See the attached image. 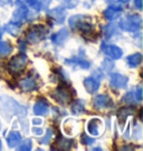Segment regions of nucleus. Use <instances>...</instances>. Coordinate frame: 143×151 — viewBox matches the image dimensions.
<instances>
[{"label":"nucleus","mask_w":143,"mask_h":151,"mask_svg":"<svg viewBox=\"0 0 143 151\" xmlns=\"http://www.w3.org/2000/svg\"><path fill=\"white\" fill-rule=\"evenodd\" d=\"M19 88L24 92H30V91H34V90L37 88V82H36V79L31 77V76H28L27 78H24L19 81Z\"/></svg>","instance_id":"nucleus-13"},{"label":"nucleus","mask_w":143,"mask_h":151,"mask_svg":"<svg viewBox=\"0 0 143 151\" xmlns=\"http://www.w3.org/2000/svg\"><path fill=\"white\" fill-rule=\"evenodd\" d=\"M17 5L39 12L42 10L47 9L49 0H17Z\"/></svg>","instance_id":"nucleus-7"},{"label":"nucleus","mask_w":143,"mask_h":151,"mask_svg":"<svg viewBox=\"0 0 143 151\" xmlns=\"http://www.w3.org/2000/svg\"><path fill=\"white\" fill-rule=\"evenodd\" d=\"M134 99H135V96H134V91H129L126 92V94L123 97V101L125 104H134Z\"/></svg>","instance_id":"nucleus-28"},{"label":"nucleus","mask_w":143,"mask_h":151,"mask_svg":"<svg viewBox=\"0 0 143 151\" xmlns=\"http://www.w3.org/2000/svg\"><path fill=\"white\" fill-rule=\"evenodd\" d=\"M69 27L74 30H80L84 35H91L94 27L91 22V18L84 14H77L69 18Z\"/></svg>","instance_id":"nucleus-1"},{"label":"nucleus","mask_w":143,"mask_h":151,"mask_svg":"<svg viewBox=\"0 0 143 151\" xmlns=\"http://www.w3.org/2000/svg\"><path fill=\"white\" fill-rule=\"evenodd\" d=\"M48 18L52 20L53 22L57 24H61L65 21V18H66V12H65V9L62 8V7H57L55 9L50 10L48 12Z\"/></svg>","instance_id":"nucleus-12"},{"label":"nucleus","mask_w":143,"mask_h":151,"mask_svg":"<svg viewBox=\"0 0 143 151\" xmlns=\"http://www.w3.org/2000/svg\"><path fill=\"white\" fill-rule=\"evenodd\" d=\"M103 33L106 38H111L115 33V28L112 24H107V26L103 27Z\"/></svg>","instance_id":"nucleus-26"},{"label":"nucleus","mask_w":143,"mask_h":151,"mask_svg":"<svg viewBox=\"0 0 143 151\" xmlns=\"http://www.w3.org/2000/svg\"><path fill=\"white\" fill-rule=\"evenodd\" d=\"M52 138H53V131L50 130V129H48L47 134L45 136L44 139L40 140V142H42V143H45V145H47V143H49V141H50V139H52Z\"/></svg>","instance_id":"nucleus-31"},{"label":"nucleus","mask_w":143,"mask_h":151,"mask_svg":"<svg viewBox=\"0 0 143 151\" xmlns=\"http://www.w3.org/2000/svg\"><path fill=\"white\" fill-rule=\"evenodd\" d=\"M20 50H21V51H24L25 50V43L24 42H21V41H20Z\"/></svg>","instance_id":"nucleus-37"},{"label":"nucleus","mask_w":143,"mask_h":151,"mask_svg":"<svg viewBox=\"0 0 143 151\" xmlns=\"http://www.w3.org/2000/svg\"><path fill=\"white\" fill-rule=\"evenodd\" d=\"M69 37V31L67 30V29L63 28L61 29L58 32L54 33L52 36V41L54 45H56V46H59V45H62L66 41V39Z\"/></svg>","instance_id":"nucleus-17"},{"label":"nucleus","mask_w":143,"mask_h":151,"mask_svg":"<svg viewBox=\"0 0 143 151\" xmlns=\"http://www.w3.org/2000/svg\"><path fill=\"white\" fill-rule=\"evenodd\" d=\"M77 4H78V0H65V7L69 8V9L76 7Z\"/></svg>","instance_id":"nucleus-32"},{"label":"nucleus","mask_w":143,"mask_h":151,"mask_svg":"<svg viewBox=\"0 0 143 151\" xmlns=\"http://www.w3.org/2000/svg\"><path fill=\"white\" fill-rule=\"evenodd\" d=\"M48 30L47 28L43 24H36L31 28H29L28 32L26 35V38L29 42L31 43H38L39 41L44 40L46 38Z\"/></svg>","instance_id":"nucleus-4"},{"label":"nucleus","mask_w":143,"mask_h":151,"mask_svg":"<svg viewBox=\"0 0 143 151\" xmlns=\"http://www.w3.org/2000/svg\"><path fill=\"white\" fill-rule=\"evenodd\" d=\"M0 128H1V123H0Z\"/></svg>","instance_id":"nucleus-42"},{"label":"nucleus","mask_w":143,"mask_h":151,"mask_svg":"<svg viewBox=\"0 0 143 151\" xmlns=\"http://www.w3.org/2000/svg\"><path fill=\"white\" fill-rule=\"evenodd\" d=\"M27 62H28L27 56L25 53H20L10 59L8 68H9L10 72H12V73H20L26 68Z\"/></svg>","instance_id":"nucleus-5"},{"label":"nucleus","mask_w":143,"mask_h":151,"mask_svg":"<svg viewBox=\"0 0 143 151\" xmlns=\"http://www.w3.org/2000/svg\"><path fill=\"white\" fill-rule=\"evenodd\" d=\"M1 146H2V142H1V140H0V150H1V148H2Z\"/></svg>","instance_id":"nucleus-41"},{"label":"nucleus","mask_w":143,"mask_h":151,"mask_svg":"<svg viewBox=\"0 0 143 151\" xmlns=\"http://www.w3.org/2000/svg\"><path fill=\"white\" fill-rule=\"evenodd\" d=\"M49 112V106L45 99H39L34 106V113L37 116H47Z\"/></svg>","instance_id":"nucleus-16"},{"label":"nucleus","mask_w":143,"mask_h":151,"mask_svg":"<svg viewBox=\"0 0 143 151\" xmlns=\"http://www.w3.org/2000/svg\"><path fill=\"white\" fill-rule=\"evenodd\" d=\"M121 14V10L113 8V7H109L107 9L104 10V17L110 21H113L115 19H117Z\"/></svg>","instance_id":"nucleus-21"},{"label":"nucleus","mask_w":143,"mask_h":151,"mask_svg":"<svg viewBox=\"0 0 143 151\" xmlns=\"http://www.w3.org/2000/svg\"><path fill=\"white\" fill-rule=\"evenodd\" d=\"M84 109H85L84 108V102L82 100H76L72 104L71 110L74 114H80V113L84 112Z\"/></svg>","instance_id":"nucleus-25"},{"label":"nucleus","mask_w":143,"mask_h":151,"mask_svg":"<svg viewBox=\"0 0 143 151\" xmlns=\"http://www.w3.org/2000/svg\"><path fill=\"white\" fill-rule=\"evenodd\" d=\"M81 142L82 145H84V146H90L92 143H94V139H92L88 136H86L85 133H83L81 137Z\"/></svg>","instance_id":"nucleus-29"},{"label":"nucleus","mask_w":143,"mask_h":151,"mask_svg":"<svg viewBox=\"0 0 143 151\" xmlns=\"http://www.w3.org/2000/svg\"><path fill=\"white\" fill-rule=\"evenodd\" d=\"M50 94H52L53 99L56 100L58 104H63V106L69 104L72 101V92L69 91L68 87L65 85L58 87L57 89L54 90Z\"/></svg>","instance_id":"nucleus-6"},{"label":"nucleus","mask_w":143,"mask_h":151,"mask_svg":"<svg viewBox=\"0 0 143 151\" xmlns=\"http://www.w3.org/2000/svg\"><path fill=\"white\" fill-rule=\"evenodd\" d=\"M102 66H103V69H104L105 71H107V72H110V71L114 68L113 62L111 61V60H109V59H105L104 61H103V63H102Z\"/></svg>","instance_id":"nucleus-30"},{"label":"nucleus","mask_w":143,"mask_h":151,"mask_svg":"<svg viewBox=\"0 0 143 151\" xmlns=\"http://www.w3.org/2000/svg\"><path fill=\"white\" fill-rule=\"evenodd\" d=\"M34 123H35V124H40V123H42V120H36V119H35V120H34Z\"/></svg>","instance_id":"nucleus-38"},{"label":"nucleus","mask_w":143,"mask_h":151,"mask_svg":"<svg viewBox=\"0 0 143 151\" xmlns=\"http://www.w3.org/2000/svg\"><path fill=\"white\" fill-rule=\"evenodd\" d=\"M103 130H104V126H103V122L101 121V119L93 118L87 122V131L94 137L101 136L103 133Z\"/></svg>","instance_id":"nucleus-9"},{"label":"nucleus","mask_w":143,"mask_h":151,"mask_svg":"<svg viewBox=\"0 0 143 151\" xmlns=\"http://www.w3.org/2000/svg\"><path fill=\"white\" fill-rule=\"evenodd\" d=\"M65 63L69 65V66H77L82 68V69H88L91 67L90 62L85 60V59H82L80 57H74V58H71V59H66Z\"/></svg>","instance_id":"nucleus-18"},{"label":"nucleus","mask_w":143,"mask_h":151,"mask_svg":"<svg viewBox=\"0 0 143 151\" xmlns=\"http://www.w3.org/2000/svg\"><path fill=\"white\" fill-rule=\"evenodd\" d=\"M31 146H33L31 140H30V139H26V140H24V141L21 142V145L18 147V150L29 151V150H31Z\"/></svg>","instance_id":"nucleus-27"},{"label":"nucleus","mask_w":143,"mask_h":151,"mask_svg":"<svg viewBox=\"0 0 143 151\" xmlns=\"http://www.w3.org/2000/svg\"><path fill=\"white\" fill-rule=\"evenodd\" d=\"M33 132L35 134H37V136H40V134H43V129H40V128H34L33 129Z\"/></svg>","instance_id":"nucleus-35"},{"label":"nucleus","mask_w":143,"mask_h":151,"mask_svg":"<svg viewBox=\"0 0 143 151\" xmlns=\"http://www.w3.org/2000/svg\"><path fill=\"white\" fill-rule=\"evenodd\" d=\"M134 6H135V8L141 10L142 9V0H134Z\"/></svg>","instance_id":"nucleus-34"},{"label":"nucleus","mask_w":143,"mask_h":151,"mask_svg":"<svg viewBox=\"0 0 143 151\" xmlns=\"http://www.w3.org/2000/svg\"><path fill=\"white\" fill-rule=\"evenodd\" d=\"M84 87L87 92L90 93H94L96 92L98 88H100V79H97L96 77L92 76V77H87L84 79Z\"/></svg>","instance_id":"nucleus-14"},{"label":"nucleus","mask_w":143,"mask_h":151,"mask_svg":"<svg viewBox=\"0 0 143 151\" xmlns=\"http://www.w3.org/2000/svg\"><path fill=\"white\" fill-rule=\"evenodd\" d=\"M120 2H122V4H126V2H129L130 0H119Z\"/></svg>","instance_id":"nucleus-39"},{"label":"nucleus","mask_w":143,"mask_h":151,"mask_svg":"<svg viewBox=\"0 0 143 151\" xmlns=\"http://www.w3.org/2000/svg\"><path fill=\"white\" fill-rule=\"evenodd\" d=\"M142 61V55L140 53V52H136V53H134V55H131L126 58V62H128V65H129L131 68H135V67H138L140 63Z\"/></svg>","instance_id":"nucleus-22"},{"label":"nucleus","mask_w":143,"mask_h":151,"mask_svg":"<svg viewBox=\"0 0 143 151\" xmlns=\"http://www.w3.org/2000/svg\"><path fill=\"white\" fill-rule=\"evenodd\" d=\"M20 141H21V134L18 131H11L7 137V142L10 148L16 147Z\"/></svg>","instance_id":"nucleus-20"},{"label":"nucleus","mask_w":143,"mask_h":151,"mask_svg":"<svg viewBox=\"0 0 143 151\" xmlns=\"http://www.w3.org/2000/svg\"><path fill=\"white\" fill-rule=\"evenodd\" d=\"M120 28L129 32H138L142 26V18L139 14H130L125 17L122 21H120Z\"/></svg>","instance_id":"nucleus-2"},{"label":"nucleus","mask_w":143,"mask_h":151,"mask_svg":"<svg viewBox=\"0 0 143 151\" xmlns=\"http://www.w3.org/2000/svg\"><path fill=\"white\" fill-rule=\"evenodd\" d=\"M12 51V46L7 41H0V57H6Z\"/></svg>","instance_id":"nucleus-23"},{"label":"nucleus","mask_w":143,"mask_h":151,"mask_svg":"<svg viewBox=\"0 0 143 151\" xmlns=\"http://www.w3.org/2000/svg\"><path fill=\"white\" fill-rule=\"evenodd\" d=\"M11 4H12V0H0V6H7Z\"/></svg>","instance_id":"nucleus-36"},{"label":"nucleus","mask_w":143,"mask_h":151,"mask_svg":"<svg viewBox=\"0 0 143 151\" xmlns=\"http://www.w3.org/2000/svg\"><path fill=\"white\" fill-rule=\"evenodd\" d=\"M111 86L115 89H122L128 86L129 78L126 76H123L121 73H112L110 79Z\"/></svg>","instance_id":"nucleus-11"},{"label":"nucleus","mask_w":143,"mask_h":151,"mask_svg":"<svg viewBox=\"0 0 143 151\" xmlns=\"http://www.w3.org/2000/svg\"><path fill=\"white\" fill-rule=\"evenodd\" d=\"M1 36H2V31H1V27H0V38H1Z\"/></svg>","instance_id":"nucleus-40"},{"label":"nucleus","mask_w":143,"mask_h":151,"mask_svg":"<svg viewBox=\"0 0 143 151\" xmlns=\"http://www.w3.org/2000/svg\"><path fill=\"white\" fill-rule=\"evenodd\" d=\"M134 108L133 107H126V108H122L120 109L119 111H117V117H119L120 121L122 122L124 119L126 118L128 116H130V114H133L134 113Z\"/></svg>","instance_id":"nucleus-24"},{"label":"nucleus","mask_w":143,"mask_h":151,"mask_svg":"<svg viewBox=\"0 0 143 151\" xmlns=\"http://www.w3.org/2000/svg\"><path fill=\"white\" fill-rule=\"evenodd\" d=\"M94 107L96 109H106V108H111L113 106V100L111 99L110 96L107 94H98L96 96L94 100Z\"/></svg>","instance_id":"nucleus-10"},{"label":"nucleus","mask_w":143,"mask_h":151,"mask_svg":"<svg viewBox=\"0 0 143 151\" xmlns=\"http://www.w3.org/2000/svg\"><path fill=\"white\" fill-rule=\"evenodd\" d=\"M75 142L73 139H68V138L64 137H58L56 142H55V149L57 150H71L74 147Z\"/></svg>","instance_id":"nucleus-15"},{"label":"nucleus","mask_w":143,"mask_h":151,"mask_svg":"<svg viewBox=\"0 0 143 151\" xmlns=\"http://www.w3.org/2000/svg\"><path fill=\"white\" fill-rule=\"evenodd\" d=\"M0 104L8 112L14 113L16 116H25L27 113V108L18 104L16 100L9 97H0Z\"/></svg>","instance_id":"nucleus-3"},{"label":"nucleus","mask_w":143,"mask_h":151,"mask_svg":"<svg viewBox=\"0 0 143 151\" xmlns=\"http://www.w3.org/2000/svg\"><path fill=\"white\" fill-rule=\"evenodd\" d=\"M101 50L103 53H105L107 57H110L112 59H121L123 56V51L122 49L115 45H111V43L103 42L101 45Z\"/></svg>","instance_id":"nucleus-8"},{"label":"nucleus","mask_w":143,"mask_h":151,"mask_svg":"<svg viewBox=\"0 0 143 151\" xmlns=\"http://www.w3.org/2000/svg\"><path fill=\"white\" fill-rule=\"evenodd\" d=\"M134 96H135V99L138 100V101H141L142 100V88L139 86L136 90L134 91Z\"/></svg>","instance_id":"nucleus-33"},{"label":"nucleus","mask_w":143,"mask_h":151,"mask_svg":"<svg viewBox=\"0 0 143 151\" xmlns=\"http://www.w3.org/2000/svg\"><path fill=\"white\" fill-rule=\"evenodd\" d=\"M21 22H17V21H10L9 24H7L5 26V30L8 33H10L11 36H18V33L20 31V27H21Z\"/></svg>","instance_id":"nucleus-19"}]
</instances>
